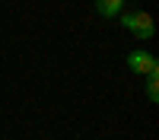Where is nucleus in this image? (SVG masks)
<instances>
[{
  "label": "nucleus",
  "instance_id": "nucleus-1",
  "mask_svg": "<svg viewBox=\"0 0 159 140\" xmlns=\"http://www.w3.org/2000/svg\"><path fill=\"white\" fill-rule=\"evenodd\" d=\"M127 67L134 73H153V70H159V64H156V57L150 51H130L127 54Z\"/></svg>",
  "mask_w": 159,
  "mask_h": 140
},
{
  "label": "nucleus",
  "instance_id": "nucleus-2",
  "mask_svg": "<svg viewBox=\"0 0 159 140\" xmlns=\"http://www.w3.org/2000/svg\"><path fill=\"white\" fill-rule=\"evenodd\" d=\"M130 32H134L137 38H153V16L147 10H140V13H134V22H130Z\"/></svg>",
  "mask_w": 159,
  "mask_h": 140
},
{
  "label": "nucleus",
  "instance_id": "nucleus-3",
  "mask_svg": "<svg viewBox=\"0 0 159 140\" xmlns=\"http://www.w3.org/2000/svg\"><path fill=\"white\" fill-rule=\"evenodd\" d=\"M121 7H124V0H96V10H99V16H118L121 13Z\"/></svg>",
  "mask_w": 159,
  "mask_h": 140
},
{
  "label": "nucleus",
  "instance_id": "nucleus-4",
  "mask_svg": "<svg viewBox=\"0 0 159 140\" xmlns=\"http://www.w3.org/2000/svg\"><path fill=\"white\" fill-rule=\"evenodd\" d=\"M147 76H150L147 96H150V102H159V70H153V73H147Z\"/></svg>",
  "mask_w": 159,
  "mask_h": 140
}]
</instances>
